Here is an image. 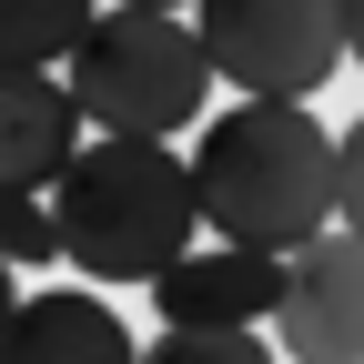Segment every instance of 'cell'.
<instances>
[{
    "instance_id": "10",
    "label": "cell",
    "mask_w": 364,
    "mask_h": 364,
    "mask_svg": "<svg viewBox=\"0 0 364 364\" xmlns=\"http://www.w3.org/2000/svg\"><path fill=\"white\" fill-rule=\"evenodd\" d=\"M0 263H61L51 253V203H41V193H11V182H0Z\"/></svg>"
},
{
    "instance_id": "2",
    "label": "cell",
    "mask_w": 364,
    "mask_h": 364,
    "mask_svg": "<svg viewBox=\"0 0 364 364\" xmlns=\"http://www.w3.org/2000/svg\"><path fill=\"white\" fill-rule=\"evenodd\" d=\"M51 253L81 263L91 284H152V273L203 243L193 233V182H182L172 142H112L81 132V152L51 172Z\"/></svg>"
},
{
    "instance_id": "1",
    "label": "cell",
    "mask_w": 364,
    "mask_h": 364,
    "mask_svg": "<svg viewBox=\"0 0 364 364\" xmlns=\"http://www.w3.org/2000/svg\"><path fill=\"white\" fill-rule=\"evenodd\" d=\"M182 182H193V233L233 253H294L334 233V132L314 122V102H223Z\"/></svg>"
},
{
    "instance_id": "6",
    "label": "cell",
    "mask_w": 364,
    "mask_h": 364,
    "mask_svg": "<svg viewBox=\"0 0 364 364\" xmlns=\"http://www.w3.org/2000/svg\"><path fill=\"white\" fill-rule=\"evenodd\" d=\"M273 284H284V253H233V243H182L152 273L162 334H253L273 314Z\"/></svg>"
},
{
    "instance_id": "3",
    "label": "cell",
    "mask_w": 364,
    "mask_h": 364,
    "mask_svg": "<svg viewBox=\"0 0 364 364\" xmlns=\"http://www.w3.org/2000/svg\"><path fill=\"white\" fill-rule=\"evenodd\" d=\"M61 91L81 132H112V142H172L193 132L213 102V71L193 51L182 11H91L81 41L61 51Z\"/></svg>"
},
{
    "instance_id": "9",
    "label": "cell",
    "mask_w": 364,
    "mask_h": 364,
    "mask_svg": "<svg viewBox=\"0 0 364 364\" xmlns=\"http://www.w3.org/2000/svg\"><path fill=\"white\" fill-rule=\"evenodd\" d=\"M102 0H0V61L21 71H61V51L81 41V21Z\"/></svg>"
},
{
    "instance_id": "13",
    "label": "cell",
    "mask_w": 364,
    "mask_h": 364,
    "mask_svg": "<svg viewBox=\"0 0 364 364\" xmlns=\"http://www.w3.org/2000/svg\"><path fill=\"white\" fill-rule=\"evenodd\" d=\"M11 304H21V284H11V263H0V314H11Z\"/></svg>"
},
{
    "instance_id": "11",
    "label": "cell",
    "mask_w": 364,
    "mask_h": 364,
    "mask_svg": "<svg viewBox=\"0 0 364 364\" xmlns=\"http://www.w3.org/2000/svg\"><path fill=\"white\" fill-rule=\"evenodd\" d=\"M132 364H273V344L263 334H162V344H142Z\"/></svg>"
},
{
    "instance_id": "7",
    "label": "cell",
    "mask_w": 364,
    "mask_h": 364,
    "mask_svg": "<svg viewBox=\"0 0 364 364\" xmlns=\"http://www.w3.org/2000/svg\"><path fill=\"white\" fill-rule=\"evenodd\" d=\"M71 152H81V112H71L61 71L0 61V182H11V193H51V172Z\"/></svg>"
},
{
    "instance_id": "5",
    "label": "cell",
    "mask_w": 364,
    "mask_h": 364,
    "mask_svg": "<svg viewBox=\"0 0 364 364\" xmlns=\"http://www.w3.org/2000/svg\"><path fill=\"white\" fill-rule=\"evenodd\" d=\"M263 324H284L294 364H364V243L344 223L284 253V284H273Z\"/></svg>"
},
{
    "instance_id": "4",
    "label": "cell",
    "mask_w": 364,
    "mask_h": 364,
    "mask_svg": "<svg viewBox=\"0 0 364 364\" xmlns=\"http://www.w3.org/2000/svg\"><path fill=\"white\" fill-rule=\"evenodd\" d=\"M182 31L243 102H304L344 61V0H182Z\"/></svg>"
},
{
    "instance_id": "12",
    "label": "cell",
    "mask_w": 364,
    "mask_h": 364,
    "mask_svg": "<svg viewBox=\"0 0 364 364\" xmlns=\"http://www.w3.org/2000/svg\"><path fill=\"white\" fill-rule=\"evenodd\" d=\"M112 11H182V0H112Z\"/></svg>"
},
{
    "instance_id": "8",
    "label": "cell",
    "mask_w": 364,
    "mask_h": 364,
    "mask_svg": "<svg viewBox=\"0 0 364 364\" xmlns=\"http://www.w3.org/2000/svg\"><path fill=\"white\" fill-rule=\"evenodd\" d=\"M132 354L142 344L102 294H21L0 314V364H132Z\"/></svg>"
}]
</instances>
